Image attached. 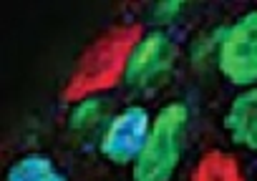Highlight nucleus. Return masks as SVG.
<instances>
[{
  "label": "nucleus",
  "instance_id": "nucleus-1",
  "mask_svg": "<svg viewBox=\"0 0 257 181\" xmlns=\"http://www.w3.org/2000/svg\"><path fill=\"white\" fill-rule=\"evenodd\" d=\"M189 108L182 101L162 106L154 116L149 138L132 166V181H172L187 146Z\"/></svg>",
  "mask_w": 257,
  "mask_h": 181
},
{
  "label": "nucleus",
  "instance_id": "nucleus-2",
  "mask_svg": "<svg viewBox=\"0 0 257 181\" xmlns=\"http://www.w3.org/2000/svg\"><path fill=\"white\" fill-rule=\"evenodd\" d=\"M217 71L237 88L257 86V8L222 28L217 48Z\"/></svg>",
  "mask_w": 257,
  "mask_h": 181
},
{
  "label": "nucleus",
  "instance_id": "nucleus-3",
  "mask_svg": "<svg viewBox=\"0 0 257 181\" xmlns=\"http://www.w3.org/2000/svg\"><path fill=\"white\" fill-rule=\"evenodd\" d=\"M152 113L144 106H126L116 116L108 118V123L101 131L98 151L106 161L116 166H134L139 158L149 131H152Z\"/></svg>",
  "mask_w": 257,
  "mask_h": 181
},
{
  "label": "nucleus",
  "instance_id": "nucleus-4",
  "mask_svg": "<svg viewBox=\"0 0 257 181\" xmlns=\"http://www.w3.org/2000/svg\"><path fill=\"white\" fill-rule=\"evenodd\" d=\"M174 61H177V46L169 38V33L152 31L142 36L128 51L123 73H121L123 83L128 88L147 91L169 76V71L174 68Z\"/></svg>",
  "mask_w": 257,
  "mask_h": 181
},
{
  "label": "nucleus",
  "instance_id": "nucleus-5",
  "mask_svg": "<svg viewBox=\"0 0 257 181\" xmlns=\"http://www.w3.org/2000/svg\"><path fill=\"white\" fill-rule=\"evenodd\" d=\"M222 126L234 146L257 153V86L244 88L232 98Z\"/></svg>",
  "mask_w": 257,
  "mask_h": 181
},
{
  "label": "nucleus",
  "instance_id": "nucleus-6",
  "mask_svg": "<svg viewBox=\"0 0 257 181\" xmlns=\"http://www.w3.org/2000/svg\"><path fill=\"white\" fill-rule=\"evenodd\" d=\"M106 113V98L103 96H86L68 111V128L76 133H86L98 126V121Z\"/></svg>",
  "mask_w": 257,
  "mask_h": 181
},
{
  "label": "nucleus",
  "instance_id": "nucleus-7",
  "mask_svg": "<svg viewBox=\"0 0 257 181\" xmlns=\"http://www.w3.org/2000/svg\"><path fill=\"white\" fill-rule=\"evenodd\" d=\"M51 168H56L53 158H48L46 153H28L21 156L16 163H11L6 181H38Z\"/></svg>",
  "mask_w": 257,
  "mask_h": 181
},
{
  "label": "nucleus",
  "instance_id": "nucleus-8",
  "mask_svg": "<svg viewBox=\"0 0 257 181\" xmlns=\"http://www.w3.org/2000/svg\"><path fill=\"white\" fill-rule=\"evenodd\" d=\"M184 13V3L182 0H162V3H154V11H152V18L157 26H169L174 23L179 16Z\"/></svg>",
  "mask_w": 257,
  "mask_h": 181
},
{
  "label": "nucleus",
  "instance_id": "nucleus-9",
  "mask_svg": "<svg viewBox=\"0 0 257 181\" xmlns=\"http://www.w3.org/2000/svg\"><path fill=\"white\" fill-rule=\"evenodd\" d=\"M38 181H68V178H66V173H63V171H58V166H56V168H51L48 173H43Z\"/></svg>",
  "mask_w": 257,
  "mask_h": 181
}]
</instances>
